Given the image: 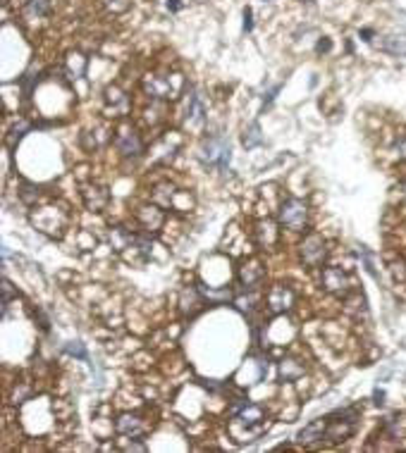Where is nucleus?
<instances>
[{
    "label": "nucleus",
    "mask_w": 406,
    "mask_h": 453,
    "mask_svg": "<svg viewBox=\"0 0 406 453\" xmlns=\"http://www.w3.org/2000/svg\"><path fill=\"white\" fill-rule=\"evenodd\" d=\"M294 305V291L284 284H278L268 291V308L273 312H287Z\"/></svg>",
    "instance_id": "0eeeda50"
},
{
    "label": "nucleus",
    "mask_w": 406,
    "mask_h": 453,
    "mask_svg": "<svg viewBox=\"0 0 406 453\" xmlns=\"http://www.w3.org/2000/svg\"><path fill=\"white\" fill-rule=\"evenodd\" d=\"M327 258V243L325 239L318 236V234H309L301 243V260L311 268L316 265H322V260Z\"/></svg>",
    "instance_id": "39448f33"
},
{
    "label": "nucleus",
    "mask_w": 406,
    "mask_h": 453,
    "mask_svg": "<svg viewBox=\"0 0 406 453\" xmlns=\"http://www.w3.org/2000/svg\"><path fill=\"white\" fill-rule=\"evenodd\" d=\"M394 191H397V196H399V199H402V201H406V181H402V184H399V186H397V189H394Z\"/></svg>",
    "instance_id": "7c9ffc66"
},
{
    "label": "nucleus",
    "mask_w": 406,
    "mask_h": 453,
    "mask_svg": "<svg viewBox=\"0 0 406 453\" xmlns=\"http://www.w3.org/2000/svg\"><path fill=\"white\" fill-rule=\"evenodd\" d=\"M232 413H234V420H237L239 425H244V427H261V423L265 420L263 410L258 408V405H253V403H246V401H242V403L234 405Z\"/></svg>",
    "instance_id": "6e6552de"
},
{
    "label": "nucleus",
    "mask_w": 406,
    "mask_h": 453,
    "mask_svg": "<svg viewBox=\"0 0 406 453\" xmlns=\"http://www.w3.org/2000/svg\"><path fill=\"white\" fill-rule=\"evenodd\" d=\"M301 374H304V365H301L299 361H294V358H287V361L280 363V377H282L284 382H294Z\"/></svg>",
    "instance_id": "f3484780"
},
{
    "label": "nucleus",
    "mask_w": 406,
    "mask_h": 453,
    "mask_svg": "<svg viewBox=\"0 0 406 453\" xmlns=\"http://www.w3.org/2000/svg\"><path fill=\"white\" fill-rule=\"evenodd\" d=\"M306 220H309V208L301 199H284L280 205V225L291 229V232H304Z\"/></svg>",
    "instance_id": "f03ea898"
},
{
    "label": "nucleus",
    "mask_w": 406,
    "mask_h": 453,
    "mask_svg": "<svg viewBox=\"0 0 406 453\" xmlns=\"http://www.w3.org/2000/svg\"><path fill=\"white\" fill-rule=\"evenodd\" d=\"M330 48H332V41L330 39H320L318 46H316V50H318V53H327Z\"/></svg>",
    "instance_id": "c85d7f7f"
},
{
    "label": "nucleus",
    "mask_w": 406,
    "mask_h": 453,
    "mask_svg": "<svg viewBox=\"0 0 406 453\" xmlns=\"http://www.w3.org/2000/svg\"><path fill=\"white\" fill-rule=\"evenodd\" d=\"M31 222L39 232L48 234V236H62L67 227V212L58 205H46L31 215Z\"/></svg>",
    "instance_id": "f257e3e1"
},
{
    "label": "nucleus",
    "mask_w": 406,
    "mask_h": 453,
    "mask_svg": "<svg viewBox=\"0 0 406 453\" xmlns=\"http://www.w3.org/2000/svg\"><path fill=\"white\" fill-rule=\"evenodd\" d=\"M325 423H327V420L320 418V420H313L311 425H306L304 430L299 432V444H306V446L320 444L322 434H325Z\"/></svg>",
    "instance_id": "ddd939ff"
},
{
    "label": "nucleus",
    "mask_w": 406,
    "mask_h": 453,
    "mask_svg": "<svg viewBox=\"0 0 406 453\" xmlns=\"http://www.w3.org/2000/svg\"><path fill=\"white\" fill-rule=\"evenodd\" d=\"M168 8L173 10V12H177V10H182V3L180 0H168Z\"/></svg>",
    "instance_id": "2f4dec72"
},
{
    "label": "nucleus",
    "mask_w": 406,
    "mask_h": 453,
    "mask_svg": "<svg viewBox=\"0 0 406 453\" xmlns=\"http://www.w3.org/2000/svg\"><path fill=\"white\" fill-rule=\"evenodd\" d=\"M81 196H84V203L88 210H103V208L108 205V201H110V194H108L106 186L101 184H88L84 186V191H81Z\"/></svg>",
    "instance_id": "1a4fd4ad"
},
{
    "label": "nucleus",
    "mask_w": 406,
    "mask_h": 453,
    "mask_svg": "<svg viewBox=\"0 0 406 453\" xmlns=\"http://www.w3.org/2000/svg\"><path fill=\"white\" fill-rule=\"evenodd\" d=\"M115 430L122 436H129V439H142V436L146 434V427L137 415H119L117 423H115Z\"/></svg>",
    "instance_id": "9d476101"
},
{
    "label": "nucleus",
    "mask_w": 406,
    "mask_h": 453,
    "mask_svg": "<svg viewBox=\"0 0 406 453\" xmlns=\"http://www.w3.org/2000/svg\"><path fill=\"white\" fill-rule=\"evenodd\" d=\"M258 241H261V246H273L275 241H278V232H275V225L273 222H261V225H258Z\"/></svg>",
    "instance_id": "6ab92c4d"
},
{
    "label": "nucleus",
    "mask_w": 406,
    "mask_h": 453,
    "mask_svg": "<svg viewBox=\"0 0 406 453\" xmlns=\"http://www.w3.org/2000/svg\"><path fill=\"white\" fill-rule=\"evenodd\" d=\"M137 217H139V222L144 225L146 232H155V229L163 225V210H160V205H144V208H139Z\"/></svg>",
    "instance_id": "f8f14e48"
},
{
    "label": "nucleus",
    "mask_w": 406,
    "mask_h": 453,
    "mask_svg": "<svg viewBox=\"0 0 406 453\" xmlns=\"http://www.w3.org/2000/svg\"><path fill=\"white\" fill-rule=\"evenodd\" d=\"M361 36H363V41H368V43H371V41H373V31H371V29H363V31H361Z\"/></svg>",
    "instance_id": "473e14b6"
},
{
    "label": "nucleus",
    "mask_w": 406,
    "mask_h": 453,
    "mask_svg": "<svg viewBox=\"0 0 406 453\" xmlns=\"http://www.w3.org/2000/svg\"><path fill=\"white\" fill-rule=\"evenodd\" d=\"M349 274L345 270L340 268H325L322 270V289L327 291V294H335V296H347L349 294Z\"/></svg>",
    "instance_id": "423d86ee"
},
{
    "label": "nucleus",
    "mask_w": 406,
    "mask_h": 453,
    "mask_svg": "<svg viewBox=\"0 0 406 453\" xmlns=\"http://www.w3.org/2000/svg\"><path fill=\"white\" fill-rule=\"evenodd\" d=\"M392 150H394V155H397L399 160H406V134H399V137L394 139Z\"/></svg>",
    "instance_id": "393cba45"
},
{
    "label": "nucleus",
    "mask_w": 406,
    "mask_h": 453,
    "mask_svg": "<svg viewBox=\"0 0 406 453\" xmlns=\"http://www.w3.org/2000/svg\"><path fill=\"white\" fill-rule=\"evenodd\" d=\"M22 199L27 201V203H31L36 199V189L31 184H24V194H22Z\"/></svg>",
    "instance_id": "cd10ccee"
},
{
    "label": "nucleus",
    "mask_w": 406,
    "mask_h": 453,
    "mask_svg": "<svg viewBox=\"0 0 406 453\" xmlns=\"http://www.w3.org/2000/svg\"><path fill=\"white\" fill-rule=\"evenodd\" d=\"M203 122V105L199 101V96L191 93L189 105H186V124H201Z\"/></svg>",
    "instance_id": "a211bd4d"
},
{
    "label": "nucleus",
    "mask_w": 406,
    "mask_h": 453,
    "mask_svg": "<svg viewBox=\"0 0 406 453\" xmlns=\"http://www.w3.org/2000/svg\"><path fill=\"white\" fill-rule=\"evenodd\" d=\"M383 50H385V53H389V55L404 57V55H406V36H404V34L385 36V41H383Z\"/></svg>",
    "instance_id": "dca6fc26"
},
{
    "label": "nucleus",
    "mask_w": 406,
    "mask_h": 453,
    "mask_svg": "<svg viewBox=\"0 0 406 453\" xmlns=\"http://www.w3.org/2000/svg\"><path fill=\"white\" fill-rule=\"evenodd\" d=\"M383 399H385V392H376V403L383 405Z\"/></svg>",
    "instance_id": "72a5a7b5"
},
{
    "label": "nucleus",
    "mask_w": 406,
    "mask_h": 453,
    "mask_svg": "<svg viewBox=\"0 0 406 453\" xmlns=\"http://www.w3.org/2000/svg\"><path fill=\"white\" fill-rule=\"evenodd\" d=\"M251 17H253V14H251V10H244V29H246V31H251V29H253Z\"/></svg>",
    "instance_id": "c756f323"
},
{
    "label": "nucleus",
    "mask_w": 406,
    "mask_h": 453,
    "mask_svg": "<svg viewBox=\"0 0 406 453\" xmlns=\"http://www.w3.org/2000/svg\"><path fill=\"white\" fill-rule=\"evenodd\" d=\"M263 277V268L261 263H249L242 268V272H239V279H242V284L246 286V289H253L258 282H261Z\"/></svg>",
    "instance_id": "4468645a"
},
{
    "label": "nucleus",
    "mask_w": 406,
    "mask_h": 453,
    "mask_svg": "<svg viewBox=\"0 0 406 453\" xmlns=\"http://www.w3.org/2000/svg\"><path fill=\"white\" fill-rule=\"evenodd\" d=\"M115 145L117 150L124 155V158H139L144 153V143H142V137L134 132L129 124H122L115 134Z\"/></svg>",
    "instance_id": "20e7f679"
},
{
    "label": "nucleus",
    "mask_w": 406,
    "mask_h": 453,
    "mask_svg": "<svg viewBox=\"0 0 406 453\" xmlns=\"http://www.w3.org/2000/svg\"><path fill=\"white\" fill-rule=\"evenodd\" d=\"M10 299H12V289H10V282H8V279H3V312H8Z\"/></svg>",
    "instance_id": "bb28decb"
},
{
    "label": "nucleus",
    "mask_w": 406,
    "mask_h": 453,
    "mask_svg": "<svg viewBox=\"0 0 406 453\" xmlns=\"http://www.w3.org/2000/svg\"><path fill=\"white\" fill-rule=\"evenodd\" d=\"M144 88L151 98H173V93H175L173 81H170L168 77H158V74L148 77V79L144 81Z\"/></svg>",
    "instance_id": "9b49d317"
},
{
    "label": "nucleus",
    "mask_w": 406,
    "mask_h": 453,
    "mask_svg": "<svg viewBox=\"0 0 406 453\" xmlns=\"http://www.w3.org/2000/svg\"><path fill=\"white\" fill-rule=\"evenodd\" d=\"M201 291L199 289H184L182 291V299H180V305H182V312L184 315H191L201 308Z\"/></svg>",
    "instance_id": "2eb2a0df"
},
{
    "label": "nucleus",
    "mask_w": 406,
    "mask_h": 453,
    "mask_svg": "<svg viewBox=\"0 0 406 453\" xmlns=\"http://www.w3.org/2000/svg\"><path fill=\"white\" fill-rule=\"evenodd\" d=\"M242 143L246 145V148H256V145L263 143V134H261V127L258 124H251V127L244 132V139Z\"/></svg>",
    "instance_id": "412c9836"
},
{
    "label": "nucleus",
    "mask_w": 406,
    "mask_h": 453,
    "mask_svg": "<svg viewBox=\"0 0 406 453\" xmlns=\"http://www.w3.org/2000/svg\"><path fill=\"white\" fill-rule=\"evenodd\" d=\"M65 351L72 353V356H77V358H81V361H88L86 348H84V343H81V341H67L65 343Z\"/></svg>",
    "instance_id": "4be33fe9"
},
{
    "label": "nucleus",
    "mask_w": 406,
    "mask_h": 453,
    "mask_svg": "<svg viewBox=\"0 0 406 453\" xmlns=\"http://www.w3.org/2000/svg\"><path fill=\"white\" fill-rule=\"evenodd\" d=\"M50 10V0H27V5H24V12L29 14V17H46Z\"/></svg>",
    "instance_id": "aec40b11"
},
{
    "label": "nucleus",
    "mask_w": 406,
    "mask_h": 453,
    "mask_svg": "<svg viewBox=\"0 0 406 453\" xmlns=\"http://www.w3.org/2000/svg\"><path fill=\"white\" fill-rule=\"evenodd\" d=\"M108 103H113V105H119L124 110V108H127V96H124L119 88H108Z\"/></svg>",
    "instance_id": "5701e85b"
},
{
    "label": "nucleus",
    "mask_w": 406,
    "mask_h": 453,
    "mask_svg": "<svg viewBox=\"0 0 406 453\" xmlns=\"http://www.w3.org/2000/svg\"><path fill=\"white\" fill-rule=\"evenodd\" d=\"M201 158H203V163L215 165V168H220V170H227V165H230V158H232L230 141H225L222 137L211 139V141L203 143Z\"/></svg>",
    "instance_id": "7ed1b4c3"
},
{
    "label": "nucleus",
    "mask_w": 406,
    "mask_h": 453,
    "mask_svg": "<svg viewBox=\"0 0 406 453\" xmlns=\"http://www.w3.org/2000/svg\"><path fill=\"white\" fill-rule=\"evenodd\" d=\"M389 272H392V277L397 279V282H404L406 279V263L404 260H394V263L389 265Z\"/></svg>",
    "instance_id": "b1692460"
},
{
    "label": "nucleus",
    "mask_w": 406,
    "mask_h": 453,
    "mask_svg": "<svg viewBox=\"0 0 406 453\" xmlns=\"http://www.w3.org/2000/svg\"><path fill=\"white\" fill-rule=\"evenodd\" d=\"M29 129H31V124H27V122L14 124V129H12V141H19V139L24 137V132H29Z\"/></svg>",
    "instance_id": "a878e982"
}]
</instances>
